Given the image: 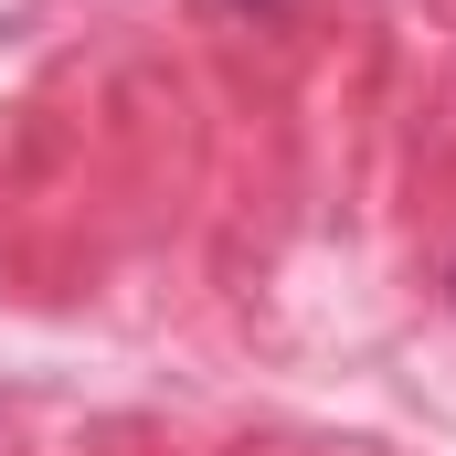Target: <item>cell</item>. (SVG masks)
I'll list each match as a JSON object with an SVG mask.
<instances>
[{
    "label": "cell",
    "mask_w": 456,
    "mask_h": 456,
    "mask_svg": "<svg viewBox=\"0 0 456 456\" xmlns=\"http://www.w3.org/2000/svg\"><path fill=\"white\" fill-rule=\"evenodd\" d=\"M446 287H456V276H446Z\"/></svg>",
    "instance_id": "1"
}]
</instances>
